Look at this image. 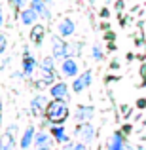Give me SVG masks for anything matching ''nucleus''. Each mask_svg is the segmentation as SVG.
<instances>
[{"label": "nucleus", "mask_w": 146, "mask_h": 150, "mask_svg": "<svg viewBox=\"0 0 146 150\" xmlns=\"http://www.w3.org/2000/svg\"><path fill=\"white\" fill-rule=\"evenodd\" d=\"M44 118L49 122V125H61L66 124V120L70 118V106L68 101L63 99H51L44 110Z\"/></svg>", "instance_id": "f257e3e1"}, {"label": "nucleus", "mask_w": 146, "mask_h": 150, "mask_svg": "<svg viewBox=\"0 0 146 150\" xmlns=\"http://www.w3.org/2000/svg\"><path fill=\"white\" fill-rule=\"evenodd\" d=\"M38 78H40L48 88L53 82L59 80V72H57V69H55V59L51 57V55L49 57H44L38 63Z\"/></svg>", "instance_id": "f03ea898"}, {"label": "nucleus", "mask_w": 146, "mask_h": 150, "mask_svg": "<svg viewBox=\"0 0 146 150\" xmlns=\"http://www.w3.org/2000/svg\"><path fill=\"white\" fill-rule=\"evenodd\" d=\"M21 72L25 76V80H30L34 78V74L38 72V61L32 53H30L29 46H23V55H21Z\"/></svg>", "instance_id": "7ed1b4c3"}, {"label": "nucleus", "mask_w": 146, "mask_h": 150, "mask_svg": "<svg viewBox=\"0 0 146 150\" xmlns=\"http://www.w3.org/2000/svg\"><path fill=\"white\" fill-rule=\"evenodd\" d=\"M74 137H76V141H80V143H84V144L89 146L97 137V129H95V125H93L91 122L74 124Z\"/></svg>", "instance_id": "20e7f679"}, {"label": "nucleus", "mask_w": 146, "mask_h": 150, "mask_svg": "<svg viewBox=\"0 0 146 150\" xmlns=\"http://www.w3.org/2000/svg\"><path fill=\"white\" fill-rule=\"evenodd\" d=\"M51 57L59 63H61L63 59L70 57V44L66 42V38H61L59 34H53V36H51Z\"/></svg>", "instance_id": "39448f33"}, {"label": "nucleus", "mask_w": 146, "mask_h": 150, "mask_svg": "<svg viewBox=\"0 0 146 150\" xmlns=\"http://www.w3.org/2000/svg\"><path fill=\"white\" fill-rule=\"evenodd\" d=\"M91 82H93V70L87 69V70H84V72H80L76 78H72L70 89H72L74 95H82L84 91H87V89L91 88Z\"/></svg>", "instance_id": "423d86ee"}, {"label": "nucleus", "mask_w": 146, "mask_h": 150, "mask_svg": "<svg viewBox=\"0 0 146 150\" xmlns=\"http://www.w3.org/2000/svg\"><path fill=\"white\" fill-rule=\"evenodd\" d=\"M72 116H74V118H72L74 124H82V122H93V118H95V106H93V105H85V103H80V105H76Z\"/></svg>", "instance_id": "0eeeda50"}, {"label": "nucleus", "mask_w": 146, "mask_h": 150, "mask_svg": "<svg viewBox=\"0 0 146 150\" xmlns=\"http://www.w3.org/2000/svg\"><path fill=\"white\" fill-rule=\"evenodd\" d=\"M55 144L57 143L53 141V137H51L48 129H40V131H36V137H34L32 150H53Z\"/></svg>", "instance_id": "6e6552de"}, {"label": "nucleus", "mask_w": 146, "mask_h": 150, "mask_svg": "<svg viewBox=\"0 0 146 150\" xmlns=\"http://www.w3.org/2000/svg\"><path fill=\"white\" fill-rule=\"evenodd\" d=\"M48 95L46 93H42V91H38L36 95L30 99V105H29V110H30V114H32L34 118H42L44 116V110H46V106H48Z\"/></svg>", "instance_id": "1a4fd4ad"}, {"label": "nucleus", "mask_w": 146, "mask_h": 150, "mask_svg": "<svg viewBox=\"0 0 146 150\" xmlns=\"http://www.w3.org/2000/svg\"><path fill=\"white\" fill-rule=\"evenodd\" d=\"M51 99H63V101H70V86L63 80H57L49 86L48 89Z\"/></svg>", "instance_id": "9d476101"}, {"label": "nucleus", "mask_w": 146, "mask_h": 150, "mask_svg": "<svg viewBox=\"0 0 146 150\" xmlns=\"http://www.w3.org/2000/svg\"><path fill=\"white\" fill-rule=\"evenodd\" d=\"M104 150H127V137L121 133V129H116L108 137L104 144Z\"/></svg>", "instance_id": "9b49d317"}, {"label": "nucleus", "mask_w": 146, "mask_h": 150, "mask_svg": "<svg viewBox=\"0 0 146 150\" xmlns=\"http://www.w3.org/2000/svg\"><path fill=\"white\" fill-rule=\"evenodd\" d=\"M57 34L61 38H70V36H74L76 34V21L74 19H70V17H61L57 21Z\"/></svg>", "instance_id": "f8f14e48"}, {"label": "nucleus", "mask_w": 146, "mask_h": 150, "mask_svg": "<svg viewBox=\"0 0 146 150\" xmlns=\"http://www.w3.org/2000/svg\"><path fill=\"white\" fill-rule=\"evenodd\" d=\"M61 74L65 78H76L80 74V63L74 57H66L61 61Z\"/></svg>", "instance_id": "ddd939ff"}, {"label": "nucleus", "mask_w": 146, "mask_h": 150, "mask_svg": "<svg viewBox=\"0 0 146 150\" xmlns=\"http://www.w3.org/2000/svg\"><path fill=\"white\" fill-rule=\"evenodd\" d=\"M36 125L34 124H29L25 127V131L21 133L19 137V150H30L32 148V143H34V137H36Z\"/></svg>", "instance_id": "4468645a"}, {"label": "nucleus", "mask_w": 146, "mask_h": 150, "mask_svg": "<svg viewBox=\"0 0 146 150\" xmlns=\"http://www.w3.org/2000/svg\"><path fill=\"white\" fill-rule=\"evenodd\" d=\"M29 40L34 48H42V44H44V40H46V25L44 23H36V25L30 27Z\"/></svg>", "instance_id": "2eb2a0df"}, {"label": "nucleus", "mask_w": 146, "mask_h": 150, "mask_svg": "<svg viewBox=\"0 0 146 150\" xmlns=\"http://www.w3.org/2000/svg\"><path fill=\"white\" fill-rule=\"evenodd\" d=\"M29 8H32V10L36 11L38 19H44L46 23H49L51 17H53V13H51L49 6L44 2V0H29Z\"/></svg>", "instance_id": "dca6fc26"}, {"label": "nucleus", "mask_w": 146, "mask_h": 150, "mask_svg": "<svg viewBox=\"0 0 146 150\" xmlns=\"http://www.w3.org/2000/svg\"><path fill=\"white\" fill-rule=\"evenodd\" d=\"M48 131L51 133V137H53V141L57 144H65V143H68V141H70V135H68V131H66L65 124H61V125H49Z\"/></svg>", "instance_id": "f3484780"}, {"label": "nucleus", "mask_w": 146, "mask_h": 150, "mask_svg": "<svg viewBox=\"0 0 146 150\" xmlns=\"http://www.w3.org/2000/svg\"><path fill=\"white\" fill-rule=\"evenodd\" d=\"M17 19H19V21H21L25 27H29V29H30L32 25H36V23H38V15H36V11H34L32 8H29V6L23 8V10L19 11Z\"/></svg>", "instance_id": "a211bd4d"}, {"label": "nucleus", "mask_w": 146, "mask_h": 150, "mask_svg": "<svg viewBox=\"0 0 146 150\" xmlns=\"http://www.w3.org/2000/svg\"><path fill=\"white\" fill-rule=\"evenodd\" d=\"M15 141H17L15 135L2 131V135H0V150H15Z\"/></svg>", "instance_id": "6ab92c4d"}, {"label": "nucleus", "mask_w": 146, "mask_h": 150, "mask_svg": "<svg viewBox=\"0 0 146 150\" xmlns=\"http://www.w3.org/2000/svg\"><path fill=\"white\" fill-rule=\"evenodd\" d=\"M91 59L95 63H102V61H104V50H102L101 44H93L91 46Z\"/></svg>", "instance_id": "aec40b11"}, {"label": "nucleus", "mask_w": 146, "mask_h": 150, "mask_svg": "<svg viewBox=\"0 0 146 150\" xmlns=\"http://www.w3.org/2000/svg\"><path fill=\"white\" fill-rule=\"evenodd\" d=\"M61 150H89L87 144L80 143V141H68V143L61 144Z\"/></svg>", "instance_id": "412c9836"}, {"label": "nucleus", "mask_w": 146, "mask_h": 150, "mask_svg": "<svg viewBox=\"0 0 146 150\" xmlns=\"http://www.w3.org/2000/svg\"><path fill=\"white\" fill-rule=\"evenodd\" d=\"M8 2H10V6H11V10H13V15H15V17L19 15V11H21L23 8L29 6V0H8Z\"/></svg>", "instance_id": "4be33fe9"}, {"label": "nucleus", "mask_w": 146, "mask_h": 150, "mask_svg": "<svg viewBox=\"0 0 146 150\" xmlns=\"http://www.w3.org/2000/svg\"><path fill=\"white\" fill-rule=\"evenodd\" d=\"M84 48H85V44L84 42H72L70 44V57H82V53H84Z\"/></svg>", "instance_id": "5701e85b"}, {"label": "nucleus", "mask_w": 146, "mask_h": 150, "mask_svg": "<svg viewBox=\"0 0 146 150\" xmlns=\"http://www.w3.org/2000/svg\"><path fill=\"white\" fill-rule=\"evenodd\" d=\"M133 46H135V48H144V46H146V36H144V33L133 34Z\"/></svg>", "instance_id": "b1692460"}, {"label": "nucleus", "mask_w": 146, "mask_h": 150, "mask_svg": "<svg viewBox=\"0 0 146 150\" xmlns=\"http://www.w3.org/2000/svg\"><path fill=\"white\" fill-rule=\"evenodd\" d=\"M129 21H131V15H129L127 11H123V13H118V23H120L121 29H125V27L129 25Z\"/></svg>", "instance_id": "393cba45"}, {"label": "nucleus", "mask_w": 146, "mask_h": 150, "mask_svg": "<svg viewBox=\"0 0 146 150\" xmlns=\"http://www.w3.org/2000/svg\"><path fill=\"white\" fill-rule=\"evenodd\" d=\"M116 38H118V34H116V30H104L102 33V40L104 42H116Z\"/></svg>", "instance_id": "a878e982"}, {"label": "nucleus", "mask_w": 146, "mask_h": 150, "mask_svg": "<svg viewBox=\"0 0 146 150\" xmlns=\"http://www.w3.org/2000/svg\"><path fill=\"white\" fill-rule=\"evenodd\" d=\"M125 6H127V4H125V0H114V11H116V13H123L125 11Z\"/></svg>", "instance_id": "bb28decb"}, {"label": "nucleus", "mask_w": 146, "mask_h": 150, "mask_svg": "<svg viewBox=\"0 0 146 150\" xmlns=\"http://www.w3.org/2000/svg\"><path fill=\"white\" fill-rule=\"evenodd\" d=\"M6 50H8V36L0 30V55L6 53Z\"/></svg>", "instance_id": "cd10ccee"}, {"label": "nucleus", "mask_w": 146, "mask_h": 150, "mask_svg": "<svg viewBox=\"0 0 146 150\" xmlns=\"http://www.w3.org/2000/svg\"><path fill=\"white\" fill-rule=\"evenodd\" d=\"M110 15H112V11H110V8L104 4V6L99 10V19H110Z\"/></svg>", "instance_id": "c85d7f7f"}, {"label": "nucleus", "mask_w": 146, "mask_h": 150, "mask_svg": "<svg viewBox=\"0 0 146 150\" xmlns=\"http://www.w3.org/2000/svg\"><path fill=\"white\" fill-rule=\"evenodd\" d=\"M121 133H123V135L125 137H127V135H131V133H133V129H135V125H133V122H127V124H123V125H121Z\"/></svg>", "instance_id": "c756f323"}, {"label": "nucleus", "mask_w": 146, "mask_h": 150, "mask_svg": "<svg viewBox=\"0 0 146 150\" xmlns=\"http://www.w3.org/2000/svg\"><path fill=\"white\" fill-rule=\"evenodd\" d=\"M110 29H112V25H110L108 19H101V23H99V30L104 33V30H110Z\"/></svg>", "instance_id": "7c9ffc66"}, {"label": "nucleus", "mask_w": 146, "mask_h": 150, "mask_svg": "<svg viewBox=\"0 0 146 150\" xmlns=\"http://www.w3.org/2000/svg\"><path fill=\"white\" fill-rule=\"evenodd\" d=\"M135 108L137 110H144L146 108V97H139V99L135 101Z\"/></svg>", "instance_id": "2f4dec72"}, {"label": "nucleus", "mask_w": 146, "mask_h": 150, "mask_svg": "<svg viewBox=\"0 0 146 150\" xmlns=\"http://www.w3.org/2000/svg\"><path fill=\"white\" fill-rule=\"evenodd\" d=\"M108 69H110V70H120V69H121L120 59H112V61L108 63Z\"/></svg>", "instance_id": "473e14b6"}, {"label": "nucleus", "mask_w": 146, "mask_h": 150, "mask_svg": "<svg viewBox=\"0 0 146 150\" xmlns=\"http://www.w3.org/2000/svg\"><path fill=\"white\" fill-rule=\"evenodd\" d=\"M106 51H108V53L118 51V44H116V42H106Z\"/></svg>", "instance_id": "72a5a7b5"}, {"label": "nucleus", "mask_w": 146, "mask_h": 150, "mask_svg": "<svg viewBox=\"0 0 146 150\" xmlns=\"http://www.w3.org/2000/svg\"><path fill=\"white\" fill-rule=\"evenodd\" d=\"M137 59V53H133V51H127V53H125V61L127 63H133Z\"/></svg>", "instance_id": "f704fd0d"}, {"label": "nucleus", "mask_w": 146, "mask_h": 150, "mask_svg": "<svg viewBox=\"0 0 146 150\" xmlns=\"http://www.w3.org/2000/svg\"><path fill=\"white\" fill-rule=\"evenodd\" d=\"M104 80H106V82H118V80H120V76H114V74H108V76H106Z\"/></svg>", "instance_id": "c9c22d12"}, {"label": "nucleus", "mask_w": 146, "mask_h": 150, "mask_svg": "<svg viewBox=\"0 0 146 150\" xmlns=\"http://www.w3.org/2000/svg\"><path fill=\"white\" fill-rule=\"evenodd\" d=\"M2 27H4V10L0 6V30H2Z\"/></svg>", "instance_id": "e433bc0d"}, {"label": "nucleus", "mask_w": 146, "mask_h": 150, "mask_svg": "<svg viewBox=\"0 0 146 150\" xmlns=\"http://www.w3.org/2000/svg\"><path fill=\"white\" fill-rule=\"evenodd\" d=\"M137 59H139L140 63H144L146 61V53H137Z\"/></svg>", "instance_id": "4c0bfd02"}, {"label": "nucleus", "mask_w": 146, "mask_h": 150, "mask_svg": "<svg viewBox=\"0 0 146 150\" xmlns=\"http://www.w3.org/2000/svg\"><path fill=\"white\" fill-rule=\"evenodd\" d=\"M142 118H144V116H142V112H139V114H137L135 118H133V122H135V124H137V122H140V120H142Z\"/></svg>", "instance_id": "58836bf2"}, {"label": "nucleus", "mask_w": 146, "mask_h": 150, "mask_svg": "<svg viewBox=\"0 0 146 150\" xmlns=\"http://www.w3.org/2000/svg\"><path fill=\"white\" fill-rule=\"evenodd\" d=\"M133 150H146L144 144H133Z\"/></svg>", "instance_id": "ea45409f"}, {"label": "nucleus", "mask_w": 146, "mask_h": 150, "mask_svg": "<svg viewBox=\"0 0 146 150\" xmlns=\"http://www.w3.org/2000/svg\"><path fill=\"white\" fill-rule=\"evenodd\" d=\"M0 122H2V101H0Z\"/></svg>", "instance_id": "a19ab883"}, {"label": "nucleus", "mask_w": 146, "mask_h": 150, "mask_svg": "<svg viewBox=\"0 0 146 150\" xmlns=\"http://www.w3.org/2000/svg\"><path fill=\"white\" fill-rule=\"evenodd\" d=\"M140 124H142V127H146V116H144V120H140Z\"/></svg>", "instance_id": "79ce46f5"}, {"label": "nucleus", "mask_w": 146, "mask_h": 150, "mask_svg": "<svg viewBox=\"0 0 146 150\" xmlns=\"http://www.w3.org/2000/svg\"><path fill=\"white\" fill-rule=\"evenodd\" d=\"M87 2H89V4H91V6H93V4H95V2H97V0H87Z\"/></svg>", "instance_id": "37998d69"}, {"label": "nucleus", "mask_w": 146, "mask_h": 150, "mask_svg": "<svg viewBox=\"0 0 146 150\" xmlns=\"http://www.w3.org/2000/svg\"><path fill=\"white\" fill-rule=\"evenodd\" d=\"M44 2H46V4H48V6H49V4H51V2H53V0H44Z\"/></svg>", "instance_id": "c03bdc74"}, {"label": "nucleus", "mask_w": 146, "mask_h": 150, "mask_svg": "<svg viewBox=\"0 0 146 150\" xmlns=\"http://www.w3.org/2000/svg\"><path fill=\"white\" fill-rule=\"evenodd\" d=\"M110 2H112V0H104V4H106V6H108V4H110Z\"/></svg>", "instance_id": "a18cd8bd"}, {"label": "nucleus", "mask_w": 146, "mask_h": 150, "mask_svg": "<svg viewBox=\"0 0 146 150\" xmlns=\"http://www.w3.org/2000/svg\"><path fill=\"white\" fill-rule=\"evenodd\" d=\"M142 6H144V8H146V0H144V4H142Z\"/></svg>", "instance_id": "49530a36"}, {"label": "nucleus", "mask_w": 146, "mask_h": 150, "mask_svg": "<svg viewBox=\"0 0 146 150\" xmlns=\"http://www.w3.org/2000/svg\"><path fill=\"white\" fill-rule=\"evenodd\" d=\"M144 53H146V46H144Z\"/></svg>", "instance_id": "de8ad7c7"}]
</instances>
